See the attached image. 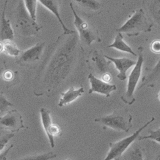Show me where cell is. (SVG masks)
<instances>
[{
	"label": "cell",
	"instance_id": "6da1fadb",
	"mask_svg": "<svg viewBox=\"0 0 160 160\" xmlns=\"http://www.w3.org/2000/svg\"><path fill=\"white\" fill-rule=\"evenodd\" d=\"M78 37L77 33L72 31L57 39L55 49L42 73V82L46 92L57 88L72 71L77 56Z\"/></svg>",
	"mask_w": 160,
	"mask_h": 160
},
{
	"label": "cell",
	"instance_id": "7a4b0ae2",
	"mask_svg": "<svg viewBox=\"0 0 160 160\" xmlns=\"http://www.w3.org/2000/svg\"><path fill=\"white\" fill-rule=\"evenodd\" d=\"M14 31L24 37L36 35L41 30V27L29 15L26 10L23 2H20L12 14L10 22Z\"/></svg>",
	"mask_w": 160,
	"mask_h": 160
},
{
	"label": "cell",
	"instance_id": "3957f363",
	"mask_svg": "<svg viewBox=\"0 0 160 160\" xmlns=\"http://www.w3.org/2000/svg\"><path fill=\"white\" fill-rule=\"evenodd\" d=\"M152 27V23L147 18L143 10L140 8L117 30V32L134 37L141 32H150Z\"/></svg>",
	"mask_w": 160,
	"mask_h": 160
},
{
	"label": "cell",
	"instance_id": "277c9868",
	"mask_svg": "<svg viewBox=\"0 0 160 160\" xmlns=\"http://www.w3.org/2000/svg\"><path fill=\"white\" fill-rule=\"evenodd\" d=\"M132 120L131 113L124 108L117 110L112 114L97 118L94 121L117 131L128 132L132 127Z\"/></svg>",
	"mask_w": 160,
	"mask_h": 160
},
{
	"label": "cell",
	"instance_id": "5b68a950",
	"mask_svg": "<svg viewBox=\"0 0 160 160\" xmlns=\"http://www.w3.org/2000/svg\"><path fill=\"white\" fill-rule=\"evenodd\" d=\"M155 120L154 117H152L150 121L145 123L140 128L137 129L135 132L128 137L121 140L112 142L110 143V150L103 160H118L122 156L123 153L128 149L129 147L139 137L140 132L151 124Z\"/></svg>",
	"mask_w": 160,
	"mask_h": 160
},
{
	"label": "cell",
	"instance_id": "8992f818",
	"mask_svg": "<svg viewBox=\"0 0 160 160\" xmlns=\"http://www.w3.org/2000/svg\"><path fill=\"white\" fill-rule=\"evenodd\" d=\"M143 61L144 58L143 52L140 51L137 63L132 68V69L128 76L126 90L124 94L121 97V99L128 104L131 105L135 101L134 94L137 86L140 81Z\"/></svg>",
	"mask_w": 160,
	"mask_h": 160
},
{
	"label": "cell",
	"instance_id": "52a82bcc",
	"mask_svg": "<svg viewBox=\"0 0 160 160\" xmlns=\"http://www.w3.org/2000/svg\"><path fill=\"white\" fill-rule=\"evenodd\" d=\"M70 7L74 16V25L78 33L79 39L87 46H91L93 42L99 40L98 33L94 28L91 27L87 21L78 14L72 3H70Z\"/></svg>",
	"mask_w": 160,
	"mask_h": 160
},
{
	"label": "cell",
	"instance_id": "ba28073f",
	"mask_svg": "<svg viewBox=\"0 0 160 160\" xmlns=\"http://www.w3.org/2000/svg\"><path fill=\"white\" fill-rule=\"evenodd\" d=\"M0 128L8 130L12 133L17 132L24 128L22 115L16 109L8 111L0 117Z\"/></svg>",
	"mask_w": 160,
	"mask_h": 160
},
{
	"label": "cell",
	"instance_id": "9c48e42d",
	"mask_svg": "<svg viewBox=\"0 0 160 160\" xmlns=\"http://www.w3.org/2000/svg\"><path fill=\"white\" fill-rule=\"evenodd\" d=\"M88 78L90 84V88L88 90V94H90L93 93H98L99 94L108 98L110 96V94L112 92L117 90L115 85L106 82L92 74H90Z\"/></svg>",
	"mask_w": 160,
	"mask_h": 160
},
{
	"label": "cell",
	"instance_id": "30bf717a",
	"mask_svg": "<svg viewBox=\"0 0 160 160\" xmlns=\"http://www.w3.org/2000/svg\"><path fill=\"white\" fill-rule=\"evenodd\" d=\"M45 46L44 42H38L25 50L21 53L18 62L21 64H28L38 61L43 54Z\"/></svg>",
	"mask_w": 160,
	"mask_h": 160
},
{
	"label": "cell",
	"instance_id": "8fae6325",
	"mask_svg": "<svg viewBox=\"0 0 160 160\" xmlns=\"http://www.w3.org/2000/svg\"><path fill=\"white\" fill-rule=\"evenodd\" d=\"M104 56L106 59L115 65L116 69L118 72L117 78L121 81L125 80L127 78L128 71L133 68L137 63V61L128 58H114L107 55Z\"/></svg>",
	"mask_w": 160,
	"mask_h": 160
},
{
	"label": "cell",
	"instance_id": "7c38bea8",
	"mask_svg": "<svg viewBox=\"0 0 160 160\" xmlns=\"http://www.w3.org/2000/svg\"><path fill=\"white\" fill-rule=\"evenodd\" d=\"M38 2L56 17L62 26L63 33H69L72 31L67 27L60 16V0H38Z\"/></svg>",
	"mask_w": 160,
	"mask_h": 160
},
{
	"label": "cell",
	"instance_id": "4fadbf2b",
	"mask_svg": "<svg viewBox=\"0 0 160 160\" xmlns=\"http://www.w3.org/2000/svg\"><path fill=\"white\" fill-rule=\"evenodd\" d=\"M7 5V1H5L1 18V24H0V38H1V41L3 42L13 41L14 38V30L13 29L11 22L5 16Z\"/></svg>",
	"mask_w": 160,
	"mask_h": 160
},
{
	"label": "cell",
	"instance_id": "5bb4252c",
	"mask_svg": "<svg viewBox=\"0 0 160 160\" xmlns=\"http://www.w3.org/2000/svg\"><path fill=\"white\" fill-rule=\"evenodd\" d=\"M84 92L85 90L82 87L78 88H75L73 87L69 88V89L65 92L62 93V97L60 98L58 104V106L59 107H63L65 105L71 104L73 101H76L78 98L81 97Z\"/></svg>",
	"mask_w": 160,
	"mask_h": 160
},
{
	"label": "cell",
	"instance_id": "9a60e30c",
	"mask_svg": "<svg viewBox=\"0 0 160 160\" xmlns=\"http://www.w3.org/2000/svg\"><path fill=\"white\" fill-rule=\"evenodd\" d=\"M108 48H113L119 51L124 52L126 53H129V54H131L133 56L137 55L136 53L132 49V48L125 42L123 35L121 33H117L113 42L108 46Z\"/></svg>",
	"mask_w": 160,
	"mask_h": 160
},
{
	"label": "cell",
	"instance_id": "2e32d148",
	"mask_svg": "<svg viewBox=\"0 0 160 160\" xmlns=\"http://www.w3.org/2000/svg\"><path fill=\"white\" fill-rule=\"evenodd\" d=\"M147 2L151 18L160 27V0H148Z\"/></svg>",
	"mask_w": 160,
	"mask_h": 160
},
{
	"label": "cell",
	"instance_id": "e0dca14e",
	"mask_svg": "<svg viewBox=\"0 0 160 160\" xmlns=\"http://www.w3.org/2000/svg\"><path fill=\"white\" fill-rule=\"evenodd\" d=\"M74 2L85 10L98 12L101 8V5L98 0H74Z\"/></svg>",
	"mask_w": 160,
	"mask_h": 160
},
{
	"label": "cell",
	"instance_id": "ac0fdd59",
	"mask_svg": "<svg viewBox=\"0 0 160 160\" xmlns=\"http://www.w3.org/2000/svg\"><path fill=\"white\" fill-rule=\"evenodd\" d=\"M93 60L94 61L97 68L99 71L103 74L108 72V68L110 63H111L109 60L106 61V58L104 57H101L98 52H94V57H93Z\"/></svg>",
	"mask_w": 160,
	"mask_h": 160
},
{
	"label": "cell",
	"instance_id": "d6986e66",
	"mask_svg": "<svg viewBox=\"0 0 160 160\" xmlns=\"http://www.w3.org/2000/svg\"><path fill=\"white\" fill-rule=\"evenodd\" d=\"M40 115H41V122L44 130L47 135L49 133L51 125L52 124L50 111L46 108H42L40 110Z\"/></svg>",
	"mask_w": 160,
	"mask_h": 160
},
{
	"label": "cell",
	"instance_id": "ffe728a7",
	"mask_svg": "<svg viewBox=\"0 0 160 160\" xmlns=\"http://www.w3.org/2000/svg\"><path fill=\"white\" fill-rule=\"evenodd\" d=\"M160 77V58L156 63L154 68L151 71V72L145 78V79H143L142 87L149 85L151 83L156 81Z\"/></svg>",
	"mask_w": 160,
	"mask_h": 160
},
{
	"label": "cell",
	"instance_id": "44dd1931",
	"mask_svg": "<svg viewBox=\"0 0 160 160\" xmlns=\"http://www.w3.org/2000/svg\"><path fill=\"white\" fill-rule=\"evenodd\" d=\"M4 52L12 57H18L21 54V51L13 41H4Z\"/></svg>",
	"mask_w": 160,
	"mask_h": 160
},
{
	"label": "cell",
	"instance_id": "7402d4cb",
	"mask_svg": "<svg viewBox=\"0 0 160 160\" xmlns=\"http://www.w3.org/2000/svg\"><path fill=\"white\" fill-rule=\"evenodd\" d=\"M38 2V0H23L26 10L28 12L30 17L35 21H37Z\"/></svg>",
	"mask_w": 160,
	"mask_h": 160
},
{
	"label": "cell",
	"instance_id": "603a6c76",
	"mask_svg": "<svg viewBox=\"0 0 160 160\" xmlns=\"http://www.w3.org/2000/svg\"><path fill=\"white\" fill-rule=\"evenodd\" d=\"M57 155L52 152H49L44 154L26 156L18 160H51L57 158Z\"/></svg>",
	"mask_w": 160,
	"mask_h": 160
},
{
	"label": "cell",
	"instance_id": "cb8c5ba5",
	"mask_svg": "<svg viewBox=\"0 0 160 160\" xmlns=\"http://www.w3.org/2000/svg\"><path fill=\"white\" fill-rule=\"evenodd\" d=\"M14 134L10 132H5L0 131V153L4 149L5 147L8 143L9 140L14 137Z\"/></svg>",
	"mask_w": 160,
	"mask_h": 160
},
{
	"label": "cell",
	"instance_id": "d4e9b609",
	"mask_svg": "<svg viewBox=\"0 0 160 160\" xmlns=\"http://www.w3.org/2000/svg\"><path fill=\"white\" fill-rule=\"evenodd\" d=\"M147 139L152 140L158 143H160V127L156 131H151L148 135L139 137V140Z\"/></svg>",
	"mask_w": 160,
	"mask_h": 160
},
{
	"label": "cell",
	"instance_id": "484cf974",
	"mask_svg": "<svg viewBox=\"0 0 160 160\" xmlns=\"http://www.w3.org/2000/svg\"><path fill=\"white\" fill-rule=\"evenodd\" d=\"M13 104L5 97L3 93H0V112H4Z\"/></svg>",
	"mask_w": 160,
	"mask_h": 160
},
{
	"label": "cell",
	"instance_id": "4316f807",
	"mask_svg": "<svg viewBox=\"0 0 160 160\" xmlns=\"http://www.w3.org/2000/svg\"><path fill=\"white\" fill-rule=\"evenodd\" d=\"M151 49L152 52L156 54H159L160 53V40L156 39L151 44Z\"/></svg>",
	"mask_w": 160,
	"mask_h": 160
},
{
	"label": "cell",
	"instance_id": "83f0119b",
	"mask_svg": "<svg viewBox=\"0 0 160 160\" xmlns=\"http://www.w3.org/2000/svg\"><path fill=\"white\" fill-rule=\"evenodd\" d=\"M13 147H14V145L12 144L11 145H10L8 147L7 149H5L2 152L0 153V160H7L8 152L13 148Z\"/></svg>",
	"mask_w": 160,
	"mask_h": 160
},
{
	"label": "cell",
	"instance_id": "f1b7e54d",
	"mask_svg": "<svg viewBox=\"0 0 160 160\" xmlns=\"http://www.w3.org/2000/svg\"><path fill=\"white\" fill-rule=\"evenodd\" d=\"M3 78L5 80H6V81H11V80L14 78V73L10 71H6L3 73Z\"/></svg>",
	"mask_w": 160,
	"mask_h": 160
},
{
	"label": "cell",
	"instance_id": "f546056e",
	"mask_svg": "<svg viewBox=\"0 0 160 160\" xmlns=\"http://www.w3.org/2000/svg\"><path fill=\"white\" fill-rule=\"evenodd\" d=\"M102 79L103 80V81H104L106 82L109 83V82L112 79V76H111L110 73H106V74L102 75Z\"/></svg>",
	"mask_w": 160,
	"mask_h": 160
},
{
	"label": "cell",
	"instance_id": "4dcf8cb0",
	"mask_svg": "<svg viewBox=\"0 0 160 160\" xmlns=\"http://www.w3.org/2000/svg\"><path fill=\"white\" fill-rule=\"evenodd\" d=\"M4 52V42L0 41V54Z\"/></svg>",
	"mask_w": 160,
	"mask_h": 160
},
{
	"label": "cell",
	"instance_id": "1f68e13d",
	"mask_svg": "<svg viewBox=\"0 0 160 160\" xmlns=\"http://www.w3.org/2000/svg\"><path fill=\"white\" fill-rule=\"evenodd\" d=\"M158 99H159V100L160 101V92H159V94H158Z\"/></svg>",
	"mask_w": 160,
	"mask_h": 160
},
{
	"label": "cell",
	"instance_id": "d6a6232c",
	"mask_svg": "<svg viewBox=\"0 0 160 160\" xmlns=\"http://www.w3.org/2000/svg\"><path fill=\"white\" fill-rule=\"evenodd\" d=\"M2 73V69H0V77H1Z\"/></svg>",
	"mask_w": 160,
	"mask_h": 160
},
{
	"label": "cell",
	"instance_id": "836d02e7",
	"mask_svg": "<svg viewBox=\"0 0 160 160\" xmlns=\"http://www.w3.org/2000/svg\"><path fill=\"white\" fill-rule=\"evenodd\" d=\"M66 160H71V159H67Z\"/></svg>",
	"mask_w": 160,
	"mask_h": 160
},
{
	"label": "cell",
	"instance_id": "e575fe53",
	"mask_svg": "<svg viewBox=\"0 0 160 160\" xmlns=\"http://www.w3.org/2000/svg\"><path fill=\"white\" fill-rule=\"evenodd\" d=\"M2 113V112H0V115H1V114Z\"/></svg>",
	"mask_w": 160,
	"mask_h": 160
}]
</instances>
